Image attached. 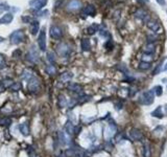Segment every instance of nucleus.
Instances as JSON below:
<instances>
[{
	"mask_svg": "<svg viewBox=\"0 0 167 157\" xmlns=\"http://www.w3.org/2000/svg\"><path fill=\"white\" fill-rule=\"evenodd\" d=\"M24 39H25V35L22 29L15 30L10 36V41H11V44H13V45H17V44L22 43L24 41Z\"/></svg>",
	"mask_w": 167,
	"mask_h": 157,
	"instance_id": "1",
	"label": "nucleus"
},
{
	"mask_svg": "<svg viewBox=\"0 0 167 157\" xmlns=\"http://www.w3.org/2000/svg\"><path fill=\"white\" fill-rule=\"evenodd\" d=\"M55 50H57V54L60 57H62V58H67L71 54V47H70V45L67 44V43H65V42H61L60 44H58Z\"/></svg>",
	"mask_w": 167,
	"mask_h": 157,
	"instance_id": "2",
	"label": "nucleus"
},
{
	"mask_svg": "<svg viewBox=\"0 0 167 157\" xmlns=\"http://www.w3.org/2000/svg\"><path fill=\"white\" fill-rule=\"evenodd\" d=\"M146 24H147V27H148V29H150L154 34H161L162 31H163V28H162V25H161V23L159 22V21H157V20H154V19H149L147 22H146Z\"/></svg>",
	"mask_w": 167,
	"mask_h": 157,
	"instance_id": "3",
	"label": "nucleus"
},
{
	"mask_svg": "<svg viewBox=\"0 0 167 157\" xmlns=\"http://www.w3.org/2000/svg\"><path fill=\"white\" fill-rule=\"evenodd\" d=\"M154 97H155V93L152 90H148L142 93L141 97H140V103L143 105H150L154 102Z\"/></svg>",
	"mask_w": 167,
	"mask_h": 157,
	"instance_id": "4",
	"label": "nucleus"
},
{
	"mask_svg": "<svg viewBox=\"0 0 167 157\" xmlns=\"http://www.w3.org/2000/svg\"><path fill=\"white\" fill-rule=\"evenodd\" d=\"M38 45L42 51L46 50V31L45 28H42L38 36Z\"/></svg>",
	"mask_w": 167,
	"mask_h": 157,
	"instance_id": "5",
	"label": "nucleus"
},
{
	"mask_svg": "<svg viewBox=\"0 0 167 157\" xmlns=\"http://www.w3.org/2000/svg\"><path fill=\"white\" fill-rule=\"evenodd\" d=\"M49 34H50V37L53 38L54 40H59V39L63 37V29L59 25H51Z\"/></svg>",
	"mask_w": 167,
	"mask_h": 157,
	"instance_id": "6",
	"label": "nucleus"
},
{
	"mask_svg": "<svg viewBox=\"0 0 167 157\" xmlns=\"http://www.w3.org/2000/svg\"><path fill=\"white\" fill-rule=\"evenodd\" d=\"M47 1L48 0H30L29 6H31V9L36 11H40L47 4Z\"/></svg>",
	"mask_w": 167,
	"mask_h": 157,
	"instance_id": "7",
	"label": "nucleus"
},
{
	"mask_svg": "<svg viewBox=\"0 0 167 157\" xmlns=\"http://www.w3.org/2000/svg\"><path fill=\"white\" fill-rule=\"evenodd\" d=\"M27 88L31 92H34V91L39 90V88H40V82H39V80H38L36 76H32L30 80L27 81Z\"/></svg>",
	"mask_w": 167,
	"mask_h": 157,
	"instance_id": "8",
	"label": "nucleus"
},
{
	"mask_svg": "<svg viewBox=\"0 0 167 157\" xmlns=\"http://www.w3.org/2000/svg\"><path fill=\"white\" fill-rule=\"evenodd\" d=\"M135 17L138 19V20H140V21H142V22H147L148 20H149V15H148V13L144 10V9H139V10H137L136 12H135Z\"/></svg>",
	"mask_w": 167,
	"mask_h": 157,
	"instance_id": "9",
	"label": "nucleus"
},
{
	"mask_svg": "<svg viewBox=\"0 0 167 157\" xmlns=\"http://www.w3.org/2000/svg\"><path fill=\"white\" fill-rule=\"evenodd\" d=\"M26 58H27V60H28L29 62H31V63H37V62L39 61V54H38V51L34 49V47H31V48L29 49L28 54L26 55Z\"/></svg>",
	"mask_w": 167,
	"mask_h": 157,
	"instance_id": "10",
	"label": "nucleus"
},
{
	"mask_svg": "<svg viewBox=\"0 0 167 157\" xmlns=\"http://www.w3.org/2000/svg\"><path fill=\"white\" fill-rule=\"evenodd\" d=\"M130 137H131L133 140H135V141H139V140H142L143 134H142V132H141L139 129L134 128V129H132V130L130 131Z\"/></svg>",
	"mask_w": 167,
	"mask_h": 157,
	"instance_id": "11",
	"label": "nucleus"
},
{
	"mask_svg": "<svg viewBox=\"0 0 167 157\" xmlns=\"http://www.w3.org/2000/svg\"><path fill=\"white\" fill-rule=\"evenodd\" d=\"M81 8V2L80 0H70L67 4V10L68 11H77Z\"/></svg>",
	"mask_w": 167,
	"mask_h": 157,
	"instance_id": "12",
	"label": "nucleus"
},
{
	"mask_svg": "<svg viewBox=\"0 0 167 157\" xmlns=\"http://www.w3.org/2000/svg\"><path fill=\"white\" fill-rule=\"evenodd\" d=\"M82 14L84 15H87V16H95L96 14V9L93 4H88L85 8L82 9Z\"/></svg>",
	"mask_w": 167,
	"mask_h": 157,
	"instance_id": "13",
	"label": "nucleus"
},
{
	"mask_svg": "<svg viewBox=\"0 0 167 157\" xmlns=\"http://www.w3.org/2000/svg\"><path fill=\"white\" fill-rule=\"evenodd\" d=\"M13 20H14V15L12 13H6L0 18V24H10Z\"/></svg>",
	"mask_w": 167,
	"mask_h": 157,
	"instance_id": "14",
	"label": "nucleus"
},
{
	"mask_svg": "<svg viewBox=\"0 0 167 157\" xmlns=\"http://www.w3.org/2000/svg\"><path fill=\"white\" fill-rule=\"evenodd\" d=\"M143 51H144V54H145V55H149V56L154 55V54H155V51H156L155 43H148V42H147V44L143 47Z\"/></svg>",
	"mask_w": 167,
	"mask_h": 157,
	"instance_id": "15",
	"label": "nucleus"
},
{
	"mask_svg": "<svg viewBox=\"0 0 167 157\" xmlns=\"http://www.w3.org/2000/svg\"><path fill=\"white\" fill-rule=\"evenodd\" d=\"M80 46H81V49L84 51H89L91 49V43H90V40L88 38H84L81 39V42H80Z\"/></svg>",
	"mask_w": 167,
	"mask_h": 157,
	"instance_id": "16",
	"label": "nucleus"
},
{
	"mask_svg": "<svg viewBox=\"0 0 167 157\" xmlns=\"http://www.w3.org/2000/svg\"><path fill=\"white\" fill-rule=\"evenodd\" d=\"M39 29H40V22L38 20H32V22L30 23V27H29V30H30L31 35L38 34Z\"/></svg>",
	"mask_w": 167,
	"mask_h": 157,
	"instance_id": "17",
	"label": "nucleus"
},
{
	"mask_svg": "<svg viewBox=\"0 0 167 157\" xmlns=\"http://www.w3.org/2000/svg\"><path fill=\"white\" fill-rule=\"evenodd\" d=\"M68 89L72 92H75V93H80L82 91V87L79 85V84H76V83H71L69 84L68 86Z\"/></svg>",
	"mask_w": 167,
	"mask_h": 157,
	"instance_id": "18",
	"label": "nucleus"
},
{
	"mask_svg": "<svg viewBox=\"0 0 167 157\" xmlns=\"http://www.w3.org/2000/svg\"><path fill=\"white\" fill-rule=\"evenodd\" d=\"M73 77V73L70 72V71H66V72H63L60 76V80L62 82H69L70 80H72Z\"/></svg>",
	"mask_w": 167,
	"mask_h": 157,
	"instance_id": "19",
	"label": "nucleus"
},
{
	"mask_svg": "<svg viewBox=\"0 0 167 157\" xmlns=\"http://www.w3.org/2000/svg\"><path fill=\"white\" fill-rule=\"evenodd\" d=\"M98 30H99V26H98V24H96V23L91 24V25L87 28V32H88L89 35H94V34L97 32Z\"/></svg>",
	"mask_w": 167,
	"mask_h": 157,
	"instance_id": "20",
	"label": "nucleus"
},
{
	"mask_svg": "<svg viewBox=\"0 0 167 157\" xmlns=\"http://www.w3.org/2000/svg\"><path fill=\"white\" fill-rule=\"evenodd\" d=\"M19 130H20V132L24 136H27L29 134V128H28L27 124H21V125H19Z\"/></svg>",
	"mask_w": 167,
	"mask_h": 157,
	"instance_id": "21",
	"label": "nucleus"
},
{
	"mask_svg": "<svg viewBox=\"0 0 167 157\" xmlns=\"http://www.w3.org/2000/svg\"><path fill=\"white\" fill-rule=\"evenodd\" d=\"M150 68H151L150 62H144V61H142V62L139 64V69H140V70L146 71V70H148V69H150Z\"/></svg>",
	"mask_w": 167,
	"mask_h": 157,
	"instance_id": "22",
	"label": "nucleus"
},
{
	"mask_svg": "<svg viewBox=\"0 0 167 157\" xmlns=\"http://www.w3.org/2000/svg\"><path fill=\"white\" fill-rule=\"evenodd\" d=\"M45 70H46V72H47L49 75H53V74L57 73V68H55V66L52 65V64L47 65L46 68H45Z\"/></svg>",
	"mask_w": 167,
	"mask_h": 157,
	"instance_id": "23",
	"label": "nucleus"
},
{
	"mask_svg": "<svg viewBox=\"0 0 167 157\" xmlns=\"http://www.w3.org/2000/svg\"><path fill=\"white\" fill-rule=\"evenodd\" d=\"M65 130H66V133H67V134L71 135V134L74 132V126H73V124H72L71 122H68V123L66 124V126H65Z\"/></svg>",
	"mask_w": 167,
	"mask_h": 157,
	"instance_id": "24",
	"label": "nucleus"
},
{
	"mask_svg": "<svg viewBox=\"0 0 167 157\" xmlns=\"http://www.w3.org/2000/svg\"><path fill=\"white\" fill-rule=\"evenodd\" d=\"M15 82L13 80H11V78H4L3 81H1V85L4 87V88H10Z\"/></svg>",
	"mask_w": 167,
	"mask_h": 157,
	"instance_id": "25",
	"label": "nucleus"
},
{
	"mask_svg": "<svg viewBox=\"0 0 167 157\" xmlns=\"http://www.w3.org/2000/svg\"><path fill=\"white\" fill-rule=\"evenodd\" d=\"M151 115L154 116V117H159V119H161V117H163V112H162V108L161 107H158L156 110H154L152 111V113H151Z\"/></svg>",
	"mask_w": 167,
	"mask_h": 157,
	"instance_id": "26",
	"label": "nucleus"
},
{
	"mask_svg": "<svg viewBox=\"0 0 167 157\" xmlns=\"http://www.w3.org/2000/svg\"><path fill=\"white\" fill-rule=\"evenodd\" d=\"M33 76V74L31 73V71L30 70H24L23 72H22V77L24 78L25 81H28V80H30V78Z\"/></svg>",
	"mask_w": 167,
	"mask_h": 157,
	"instance_id": "27",
	"label": "nucleus"
},
{
	"mask_svg": "<svg viewBox=\"0 0 167 157\" xmlns=\"http://www.w3.org/2000/svg\"><path fill=\"white\" fill-rule=\"evenodd\" d=\"M144 157H150V149H149V143L145 142L144 143V151H143Z\"/></svg>",
	"mask_w": 167,
	"mask_h": 157,
	"instance_id": "28",
	"label": "nucleus"
},
{
	"mask_svg": "<svg viewBox=\"0 0 167 157\" xmlns=\"http://www.w3.org/2000/svg\"><path fill=\"white\" fill-rule=\"evenodd\" d=\"M59 104H60V107H61V108H64V107L67 105V101H66V99H65L64 95H61V96H60Z\"/></svg>",
	"mask_w": 167,
	"mask_h": 157,
	"instance_id": "29",
	"label": "nucleus"
},
{
	"mask_svg": "<svg viewBox=\"0 0 167 157\" xmlns=\"http://www.w3.org/2000/svg\"><path fill=\"white\" fill-rule=\"evenodd\" d=\"M60 138H61V142L63 143V145H67L69 141H68V138L66 137V135H65V133L64 132H61L60 133Z\"/></svg>",
	"mask_w": 167,
	"mask_h": 157,
	"instance_id": "30",
	"label": "nucleus"
},
{
	"mask_svg": "<svg viewBox=\"0 0 167 157\" xmlns=\"http://www.w3.org/2000/svg\"><path fill=\"white\" fill-rule=\"evenodd\" d=\"M152 91H154V93H156V95L157 96H160V95H162V87L161 86H156L154 89H152Z\"/></svg>",
	"mask_w": 167,
	"mask_h": 157,
	"instance_id": "31",
	"label": "nucleus"
},
{
	"mask_svg": "<svg viewBox=\"0 0 167 157\" xmlns=\"http://www.w3.org/2000/svg\"><path fill=\"white\" fill-rule=\"evenodd\" d=\"M8 10H10V6L5 2H1V3H0V13H2L4 11H8Z\"/></svg>",
	"mask_w": 167,
	"mask_h": 157,
	"instance_id": "32",
	"label": "nucleus"
},
{
	"mask_svg": "<svg viewBox=\"0 0 167 157\" xmlns=\"http://www.w3.org/2000/svg\"><path fill=\"white\" fill-rule=\"evenodd\" d=\"M105 47H106L107 49H112V48L114 47V43H113V41L111 40V39H110V40H108V41L105 43Z\"/></svg>",
	"mask_w": 167,
	"mask_h": 157,
	"instance_id": "33",
	"label": "nucleus"
},
{
	"mask_svg": "<svg viewBox=\"0 0 167 157\" xmlns=\"http://www.w3.org/2000/svg\"><path fill=\"white\" fill-rule=\"evenodd\" d=\"M10 88H11L13 91H18V90L21 89V84H19V83H14Z\"/></svg>",
	"mask_w": 167,
	"mask_h": 157,
	"instance_id": "34",
	"label": "nucleus"
},
{
	"mask_svg": "<svg viewBox=\"0 0 167 157\" xmlns=\"http://www.w3.org/2000/svg\"><path fill=\"white\" fill-rule=\"evenodd\" d=\"M22 21L24 22V23H31L32 22V18H30V17H28V16H23L22 17Z\"/></svg>",
	"mask_w": 167,
	"mask_h": 157,
	"instance_id": "35",
	"label": "nucleus"
},
{
	"mask_svg": "<svg viewBox=\"0 0 167 157\" xmlns=\"http://www.w3.org/2000/svg\"><path fill=\"white\" fill-rule=\"evenodd\" d=\"M5 66V60H4V57L0 54V68H3Z\"/></svg>",
	"mask_w": 167,
	"mask_h": 157,
	"instance_id": "36",
	"label": "nucleus"
},
{
	"mask_svg": "<svg viewBox=\"0 0 167 157\" xmlns=\"http://www.w3.org/2000/svg\"><path fill=\"white\" fill-rule=\"evenodd\" d=\"M162 70V63H159L157 65V68L154 70V74H159V72Z\"/></svg>",
	"mask_w": 167,
	"mask_h": 157,
	"instance_id": "37",
	"label": "nucleus"
},
{
	"mask_svg": "<svg viewBox=\"0 0 167 157\" xmlns=\"http://www.w3.org/2000/svg\"><path fill=\"white\" fill-rule=\"evenodd\" d=\"M99 35H100L101 37H105V38H106V37L109 36V32H108L107 29H100V30H99Z\"/></svg>",
	"mask_w": 167,
	"mask_h": 157,
	"instance_id": "38",
	"label": "nucleus"
},
{
	"mask_svg": "<svg viewBox=\"0 0 167 157\" xmlns=\"http://www.w3.org/2000/svg\"><path fill=\"white\" fill-rule=\"evenodd\" d=\"M47 57H48V60L52 63V62H54V60H55V58H54V55L52 54V53H48L47 54Z\"/></svg>",
	"mask_w": 167,
	"mask_h": 157,
	"instance_id": "39",
	"label": "nucleus"
},
{
	"mask_svg": "<svg viewBox=\"0 0 167 157\" xmlns=\"http://www.w3.org/2000/svg\"><path fill=\"white\" fill-rule=\"evenodd\" d=\"M156 1H157L160 5H165V3H166V2H165V0H156Z\"/></svg>",
	"mask_w": 167,
	"mask_h": 157,
	"instance_id": "40",
	"label": "nucleus"
},
{
	"mask_svg": "<svg viewBox=\"0 0 167 157\" xmlns=\"http://www.w3.org/2000/svg\"><path fill=\"white\" fill-rule=\"evenodd\" d=\"M4 89H5V88H4V87H3L1 84H0V93L3 92V91H4Z\"/></svg>",
	"mask_w": 167,
	"mask_h": 157,
	"instance_id": "41",
	"label": "nucleus"
},
{
	"mask_svg": "<svg viewBox=\"0 0 167 157\" xmlns=\"http://www.w3.org/2000/svg\"><path fill=\"white\" fill-rule=\"evenodd\" d=\"M3 40H4V38H3V37H0V43L3 42Z\"/></svg>",
	"mask_w": 167,
	"mask_h": 157,
	"instance_id": "42",
	"label": "nucleus"
},
{
	"mask_svg": "<svg viewBox=\"0 0 167 157\" xmlns=\"http://www.w3.org/2000/svg\"><path fill=\"white\" fill-rule=\"evenodd\" d=\"M164 109H165V113L167 114V104L165 105V107H164Z\"/></svg>",
	"mask_w": 167,
	"mask_h": 157,
	"instance_id": "43",
	"label": "nucleus"
},
{
	"mask_svg": "<svg viewBox=\"0 0 167 157\" xmlns=\"http://www.w3.org/2000/svg\"><path fill=\"white\" fill-rule=\"evenodd\" d=\"M138 1H140V2H142V3H145L146 0H138Z\"/></svg>",
	"mask_w": 167,
	"mask_h": 157,
	"instance_id": "44",
	"label": "nucleus"
},
{
	"mask_svg": "<svg viewBox=\"0 0 167 157\" xmlns=\"http://www.w3.org/2000/svg\"><path fill=\"white\" fill-rule=\"evenodd\" d=\"M165 70H167V64H166V66H165V68H164Z\"/></svg>",
	"mask_w": 167,
	"mask_h": 157,
	"instance_id": "45",
	"label": "nucleus"
},
{
	"mask_svg": "<svg viewBox=\"0 0 167 157\" xmlns=\"http://www.w3.org/2000/svg\"><path fill=\"white\" fill-rule=\"evenodd\" d=\"M1 2H2V1H1V0H0V3H1Z\"/></svg>",
	"mask_w": 167,
	"mask_h": 157,
	"instance_id": "46",
	"label": "nucleus"
}]
</instances>
